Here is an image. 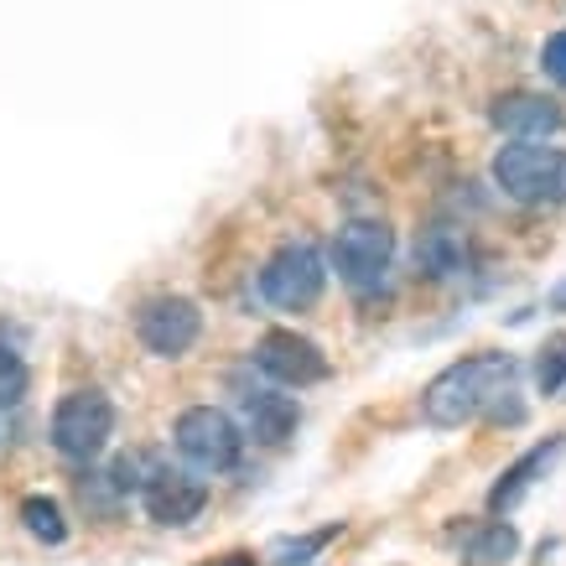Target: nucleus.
I'll use <instances>...</instances> for the list:
<instances>
[{"mask_svg": "<svg viewBox=\"0 0 566 566\" xmlns=\"http://www.w3.org/2000/svg\"><path fill=\"white\" fill-rule=\"evenodd\" d=\"M510 379H515V359L510 354H473V359H458L452 369L427 385L421 395V416L431 427H463L479 411H489L499 395H510Z\"/></svg>", "mask_w": 566, "mask_h": 566, "instance_id": "obj_1", "label": "nucleus"}, {"mask_svg": "<svg viewBox=\"0 0 566 566\" xmlns=\"http://www.w3.org/2000/svg\"><path fill=\"white\" fill-rule=\"evenodd\" d=\"M494 182L515 203H566V151L551 146H504L494 156Z\"/></svg>", "mask_w": 566, "mask_h": 566, "instance_id": "obj_2", "label": "nucleus"}, {"mask_svg": "<svg viewBox=\"0 0 566 566\" xmlns=\"http://www.w3.org/2000/svg\"><path fill=\"white\" fill-rule=\"evenodd\" d=\"M109 431H115V406L99 390H73L52 411V442L63 458H78V463L109 442Z\"/></svg>", "mask_w": 566, "mask_h": 566, "instance_id": "obj_3", "label": "nucleus"}, {"mask_svg": "<svg viewBox=\"0 0 566 566\" xmlns=\"http://www.w3.org/2000/svg\"><path fill=\"white\" fill-rule=\"evenodd\" d=\"M177 452L198 473H223V468L240 463V427L213 406H192L177 416Z\"/></svg>", "mask_w": 566, "mask_h": 566, "instance_id": "obj_4", "label": "nucleus"}, {"mask_svg": "<svg viewBox=\"0 0 566 566\" xmlns=\"http://www.w3.org/2000/svg\"><path fill=\"white\" fill-rule=\"evenodd\" d=\"M323 260H317V250L312 244H286V250H275L271 265L260 271V292H265V302L281 312H302L312 307L317 296H323Z\"/></svg>", "mask_w": 566, "mask_h": 566, "instance_id": "obj_5", "label": "nucleus"}, {"mask_svg": "<svg viewBox=\"0 0 566 566\" xmlns=\"http://www.w3.org/2000/svg\"><path fill=\"white\" fill-rule=\"evenodd\" d=\"M390 255H395V234L375 219L344 223L338 240H333V265H338V275H344L348 286H359V292H369V286L385 281Z\"/></svg>", "mask_w": 566, "mask_h": 566, "instance_id": "obj_6", "label": "nucleus"}, {"mask_svg": "<svg viewBox=\"0 0 566 566\" xmlns=\"http://www.w3.org/2000/svg\"><path fill=\"white\" fill-rule=\"evenodd\" d=\"M198 327H203V317H198L192 302H182V296H156V302H146V312H140L136 333L156 359H177V354H188V348L198 344Z\"/></svg>", "mask_w": 566, "mask_h": 566, "instance_id": "obj_7", "label": "nucleus"}, {"mask_svg": "<svg viewBox=\"0 0 566 566\" xmlns=\"http://www.w3.org/2000/svg\"><path fill=\"white\" fill-rule=\"evenodd\" d=\"M255 364L271 379H281V385H296V390L327 379L323 348L312 344V338H296V333H265V338L255 344Z\"/></svg>", "mask_w": 566, "mask_h": 566, "instance_id": "obj_8", "label": "nucleus"}, {"mask_svg": "<svg viewBox=\"0 0 566 566\" xmlns=\"http://www.w3.org/2000/svg\"><path fill=\"white\" fill-rule=\"evenodd\" d=\"M140 499H146V515L156 520V525H188V520L203 515L208 504V489L192 473H177V468H161L146 489H140Z\"/></svg>", "mask_w": 566, "mask_h": 566, "instance_id": "obj_9", "label": "nucleus"}, {"mask_svg": "<svg viewBox=\"0 0 566 566\" xmlns=\"http://www.w3.org/2000/svg\"><path fill=\"white\" fill-rule=\"evenodd\" d=\"M562 109L541 94H510V99L494 104V125L499 130H510L520 140H535V136H551V130H562Z\"/></svg>", "mask_w": 566, "mask_h": 566, "instance_id": "obj_10", "label": "nucleus"}, {"mask_svg": "<svg viewBox=\"0 0 566 566\" xmlns=\"http://www.w3.org/2000/svg\"><path fill=\"white\" fill-rule=\"evenodd\" d=\"M240 406H244V427H250V437H255V442L281 447L296 431V400H286V395L250 390Z\"/></svg>", "mask_w": 566, "mask_h": 566, "instance_id": "obj_11", "label": "nucleus"}, {"mask_svg": "<svg viewBox=\"0 0 566 566\" xmlns=\"http://www.w3.org/2000/svg\"><path fill=\"white\" fill-rule=\"evenodd\" d=\"M562 447H566L562 437H551L546 447H535V452H525V458H520V463L494 483V494H489V510H494V515H504V510H515L520 494H525V489L535 483V473H546V468L556 463V458H562Z\"/></svg>", "mask_w": 566, "mask_h": 566, "instance_id": "obj_12", "label": "nucleus"}, {"mask_svg": "<svg viewBox=\"0 0 566 566\" xmlns=\"http://www.w3.org/2000/svg\"><path fill=\"white\" fill-rule=\"evenodd\" d=\"M463 255L468 250H463V240H458L452 229H431L427 240L416 244V260H421L431 275H452L458 265H463Z\"/></svg>", "mask_w": 566, "mask_h": 566, "instance_id": "obj_13", "label": "nucleus"}, {"mask_svg": "<svg viewBox=\"0 0 566 566\" xmlns=\"http://www.w3.org/2000/svg\"><path fill=\"white\" fill-rule=\"evenodd\" d=\"M515 546H520L515 531H510L504 520H494L489 531L473 535V546H468V562H473V566H504L510 556H515Z\"/></svg>", "mask_w": 566, "mask_h": 566, "instance_id": "obj_14", "label": "nucleus"}, {"mask_svg": "<svg viewBox=\"0 0 566 566\" xmlns=\"http://www.w3.org/2000/svg\"><path fill=\"white\" fill-rule=\"evenodd\" d=\"M21 520H27V531L36 535V541H48V546H57L63 535H69V525H63V510L52 504V499L32 494L27 504H21Z\"/></svg>", "mask_w": 566, "mask_h": 566, "instance_id": "obj_15", "label": "nucleus"}, {"mask_svg": "<svg viewBox=\"0 0 566 566\" xmlns=\"http://www.w3.org/2000/svg\"><path fill=\"white\" fill-rule=\"evenodd\" d=\"M535 385H541V395H562L566 390V333L546 338L541 364H535Z\"/></svg>", "mask_w": 566, "mask_h": 566, "instance_id": "obj_16", "label": "nucleus"}, {"mask_svg": "<svg viewBox=\"0 0 566 566\" xmlns=\"http://www.w3.org/2000/svg\"><path fill=\"white\" fill-rule=\"evenodd\" d=\"M21 395H27V369L11 348H0V406H17Z\"/></svg>", "mask_w": 566, "mask_h": 566, "instance_id": "obj_17", "label": "nucleus"}, {"mask_svg": "<svg viewBox=\"0 0 566 566\" xmlns=\"http://www.w3.org/2000/svg\"><path fill=\"white\" fill-rule=\"evenodd\" d=\"M541 69H546L556 84H566V32H556L546 42V52H541Z\"/></svg>", "mask_w": 566, "mask_h": 566, "instance_id": "obj_18", "label": "nucleus"}, {"mask_svg": "<svg viewBox=\"0 0 566 566\" xmlns=\"http://www.w3.org/2000/svg\"><path fill=\"white\" fill-rule=\"evenodd\" d=\"M551 307H556V312H566V281H562V286H556V292H551Z\"/></svg>", "mask_w": 566, "mask_h": 566, "instance_id": "obj_19", "label": "nucleus"}, {"mask_svg": "<svg viewBox=\"0 0 566 566\" xmlns=\"http://www.w3.org/2000/svg\"><path fill=\"white\" fill-rule=\"evenodd\" d=\"M213 566H255L250 556H223V562H213Z\"/></svg>", "mask_w": 566, "mask_h": 566, "instance_id": "obj_20", "label": "nucleus"}]
</instances>
